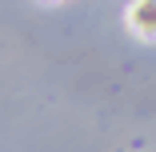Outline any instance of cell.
<instances>
[{"label": "cell", "mask_w": 156, "mask_h": 152, "mask_svg": "<svg viewBox=\"0 0 156 152\" xmlns=\"http://www.w3.org/2000/svg\"><path fill=\"white\" fill-rule=\"evenodd\" d=\"M124 20H128V32L132 36L156 40V0H132L128 12H124Z\"/></svg>", "instance_id": "6da1fadb"}]
</instances>
